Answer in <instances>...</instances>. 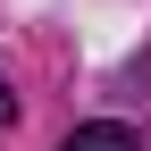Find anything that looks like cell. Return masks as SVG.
I'll use <instances>...</instances> for the list:
<instances>
[{
	"instance_id": "6da1fadb",
	"label": "cell",
	"mask_w": 151,
	"mask_h": 151,
	"mask_svg": "<svg viewBox=\"0 0 151 151\" xmlns=\"http://www.w3.org/2000/svg\"><path fill=\"white\" fill-rule=\"evenodd\" d=\"M59 151H143V143L126 134V126H109V118H101V126H76V134H67Z\"/></svg>"
},
{
	"instance_id": "7a4b0ae2",
	"label": "cell",
	"mask_w": 151,
	"mask_h": 151,
	"mask_svg": "<svg viewBox=\"0 0 151 151\" xmlns=\"http://www.w3.org/2000/svg\"><path fill=\"white\" fill-rule=\"evenodd\" d=\"M9 109H17V101H9V84H0V118H9Z\"/></svg>"
}]
</instances>
